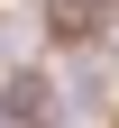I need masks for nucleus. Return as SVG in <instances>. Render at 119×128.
Returning a JSON list of instances; mask_svg holds the SVG:
<instances>
[{
	"instance_id": "f03ea898",
	"label": "nucleus",
	"mask_w": 119,
	"mask_h": 128,
	"mask_svg": "<svg viewBox=\"0 0 119 128\" xmlns=\"http://www.w3.org/2000/svg\"><path fill=\"white\" fill-rule=\"evenodd\" d=\"M37 9H46L55 28H64V37H82V28H92L101 9H110V0H37Z\"/></svg>"
},
{
	"instance_id": "f257e3e1",
	"label": "nucleus",
	"mask_w": 119,
	"mask_h": 128,
	"mask_svg": "<svg viewBox=\"0 0 119 128\" xmlns=\"http://www.w3.org/2000/svg\"><path fill=\"white\" fill-rule=\"evenodd\" d=\"M37 110H55V82H46V73H9V92H0V119H37Z\"/></svg>"
}]
</instances>
